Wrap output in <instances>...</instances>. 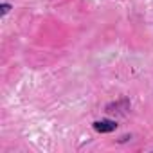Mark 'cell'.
<instances>
[{"mask_svg":"<svg viewBox=\"0 0 153 153\" xmlns=\"http://www.w3.org/2000/svg\"><path fill=\"white\" fill-rule=\"evenodd\" d=\"M94 130L99 131V133H112L117 130V123L112 121V119H101V121H96L94 124Z\"/></svg>","mask_w":153,"mask_h":153,"instance_id":"obj_1","label":"cell"},{"mask_svg":"<svg viewBox=\"0 0 153 153\" xmlns=\"http://www.w3.org/2000/svg\"><path fill=\"white\" fill-rule=\"evenodd\" d=\"M11 7H13V6H11V4H7V2H4L2 6H0V9H2V16H6V15L11 11Z\"/></svg>","mask_w":153,"mask_h":153,"instance_id":"obj_2","label":"cell"},{"mask_svg":"<svg viewBox=\"0 0 153 153\" xmlns=\"http://www.w3.org/2000/svg\"><path fill=\"white\" fill-rule=\"evenodd\" d=\"M128 139H131V135H124V137H123V139H121V140H119V142H126V140H128Z\"/></svg>","mask_w":153,"mask_h":153,"instance_id":"obj_3","label":"cell"}]
</instances>
